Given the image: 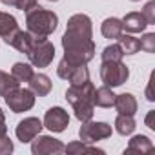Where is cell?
Returning a JSON list of instances; mask_svg holds the SVG:
<instances>
[{"instance_id":"d6986e66","label":"cell","mask_w":155,"mask_h":155,"mask_svg":"<svg viewBox=\"0 0 155 155\" xmlns=\"http://www.w3.org/2000/svg\"><path fill=\"white\" fill-rule=\"evenodd\" d=\"M135 128H137V124H135L133 115H122V113L117 115V119H115V130H117L119 135H124V137L131 135Z\"/></svg>"},{"instance_id":"52a82bcc","label":"cell","mask_w":155,"mask_h":155,"mask_svg":"<svg viewBox=\"0 0 155 155\" xmlns=\"http://www.w3.org/2000/svg\"><path fill=\"white\" fill-rule=\"evenodd\" d=\"M6 104L9 106V110L13 113H22V111H29L35 106V93L29 88H15L11 90L8 95H4Z\"/></svg>"},{"instance_id":"e0dca14e","label":"cell","mask_w":155,"mask_h":155,"mask_svg":"<svg viewBox=\"0 0 155 155\" xmlns=\"http://www.w3.org/2000/svg\"><path fill=\"white\" fill-rule=\"evenodd\" d=\"M101 33L104 38H119V35L122 33V20L115 18V17H110L106 18L102 24H101Z\"/></svg>"},{"instance_id":"6da1fadb","label":"cell","mask_w":155,"mask_h":155,"mask_svg":"<svg viewBox=\"0 0 155 155\" xmlns=\"http://www.w3.org/2000/svg\"><path fill=\"white\" fill-rule=\"evenodd\" d=\"M64 60L69 64H88L95 57L93 42V24L84 13L69 17L68 28L62 35Z\"/></svg>"},{"instance_id":"cb8c5ba5","label":"cell","mask_w":155,"mask_h":155,"mask_svg":"<svg viewBox=\"0 0 155 155\" xmlns=\"http://www.w3.org/2000/svg\"><path fill=\"white\" fill-rule=\"evenodd\" d=\"M101 57H102V60H122L124 53H122L119 44H110V46H106L102 49Z\"/></svg>"},{"instance_id":"5bb4252c","label":"cell","mask_w":155,"mask_h":155,"mask_svg":"<svg viewBox=\"0 0 155 155\" xmlns=\"http://www.w3.org/2000/svg\"><path fill=\"white\" fill-rule=\"evenodd\" d=\"M146 28H148V22H146L144 15L139 11L126 13L122 18V29H126L128 33H142Z\"/></svg>"},{"instance_id":"ffe728a7","label":"cell","mask_w":155,"mask_h":155,"mask_svg":"<svg viewBox=\"0 0 155 155\" xmlns=\"http://www.w3.org/2000/svg\"><path fill=\"white\" fill-rule=\"evenodd\" d=\"M117 40H119V46H120V49H122L124 55H135V53L140 51V42H139V38H135L133 35H124V33H120Z\"/></svg>"},{"instance_id":"836d02e7","label":"cell","mask_w":155,"mask_h":155,"mask_svg":"<svg viewBox=\"0 0 155 155\" xmlns=\"http://www.w3.org/2000/svg\"><path fill=\"white\" fill-rule=\"evenodd\" d=\"M131 2H139V0H131Z\"/></svg>"},{"instance_id":"83f0119b","label":"cell","mask_w":155,"mask_h":155,"mask_svg":"<svg viewBox=\"0 0 155 155\" xmlns=\"http://www.w3.org/2000/svg\"><path fill=\"white\" fill-rule=\"evenodd\" d=\"M35 6H38V0H20V4H18V8H17V9H20V11L28 13V11H29V9H33Z\"/></svg>"},{"instance_id":"ba28073f","label":"cell","mask_w":155,"mask_h":155,"mask_svg":"<svg viewBox=\"0 0 155 155\" xmlns=\"http://www.w3.org/2000/svg\"><path fill=\"white\" fill-rule=\"evenodd\" d=\"M111 133H113V128L108 122H93V120L82 122V126L79 130V137L86 144H95L99 140L110 139Z\"/></svg>"},{"instance_id":"1f68e13d","label":"cell","mask_w":155,"mask_h":155,"mask_svg":"<svg viewBox=\"0 0 155 155\" xmlns=\"http://www.w3.org/2000/svg\"><path fill=\"white\" fill-rule=\"evenodd\" d=\"M2 135H8V126H6V122H0V137Z\"/></svg>"},{"instance_id":"7a4b0ae2","label":"cell","mask_w":155,"mask_h":155,"mask_svg":"<svg viewBox=\"0 0 155 155\" xmlns=\"http://www.w3.org/2000/svg\"><path fill=\"white\" fill-rule=\"evenodd\" d=\"M95 86L91 84V81L81 84V86H69L66 91V101L71 104L75 117L81 122L91 120L93 113H95Z\"/></svg>"},{"instance_id":"3957f363","label":"cell","mask_w":155,"mask_h":155,"mask_svg":"<svg viewBox=\"0 0 155 155\" xmlns=\"http://www.w3.org/2000/svg\"><path fill=\"white\" fill-rule=\"evenodd\" d=\"M26 28L33 35L49 37L58 28V17H57V13H53L49 9L35 6L33 9H29L26 13Z\"/></svg>"},{"instance_id":"2e32d148","label":"cell","mask_w":155,"mask_h":155,"mask_svg":"<svg viewBox=\"0 0 155 155\" xmlns=\"http://www.w3.org/2000/svg\"><path fill=\"white\" fill-rule=\"evenodd\" d=\"M153 150V142L150 140V137L146 135H135L131 137L128 148L124 150V153H148Z\"/></svg>"},{"instance_id":"44dd1931","label":"cell","mask_w":155,"mask_h":155,"mask_svg":"<svg viewBox=\"0 0 155 155\" xmlns=\"http://www.w3.org/2000/svg\"><path fill=\"white\" fill-rule=\"evenodd\" d=\"M64 151L66 153H73V155H77V153H99V155H104V150L88 146L82 140H73V142H69L68 146H64Z\"/></svg>"},{"instance_id":"277c9868","label":"cell","mask_w":155,"mask_h":155,"mask_svg":"<svg viewBox=\"0 0 155 155\" xmlns=\"http://www.w3.org/2000/svg\"><path fill=\"white\" fill-rule=\"evenodd\" d=\"M26 55H28L31 66H35V68H48L53 62V58H55V46L48 40V37L33 35Z\"/></svg>"},{"instance_id":"9a60e30c","label":"cell","mask_w":155,"mask_h":155,"mask_svg":"<svg viewBox=\"0 0 155 155\" xmlns=\"http://www.w3.org/2000/svg\"><path fill=\"white\" fill-rule=\"evenodd\" d=\"M115 110L122 115H135L137 113V99L131 95V93H120V95H115V102H113Z\"/></svg>"},{"instance_id":"4316f807","label":"cell","mask_w":155,"mask_h":155,"mask_svg":"<svg viewBox=\"0 0 155 155\" xmlns=\"http://www.w3.org/2000/svg\"><path fill=\"white\" fill-rule=\"evenodd\" d=\"M13 140L8 137V135H2L0 137V155H9L13 151Z\"/></svg>"},{"instance_id":"4dcf8cb0","label":"cell","mask_w":155,"mask_h":155,"mask_svg":"<svg viewBox=\"0 0 155 155\" xmlns=\"http://www.w3.org/2000/svg\"><path fill=\"white\" fill-rule=\"evenodd\" d=\"M4 6H11V8H18V4H20V0H0Z\"/></svg>"},{"instance_id":"d6a6232c","label":"cell","mask_w":155,"mask_h":155,"mask_svg":"<svg viewBox=\"0 0 155 155\" xmlns=\"http://www.w3.org/2000/svg\"><path fill=\"white\" fill-rule=\"evenodd\" d=\"M0 122H6V115H4V111H2V108H0Z\"/></svg>"},{"instance_id":"603a6c76","label":"cell","mask_w":155,"mask_h":155,"mask_svg":"<svg viewBox=\"0 0 155 155\" xmlns=\"http://www.w3.org/2000/svg\"><path fill=\"white\" fill-rule=\"evenodd\" d=\"M18 86H20V82L15 79L13 75H9V73H6V71L0 69V97L8 95L11 90H15Z\"/></svg>"},{"instance_id":"ac0fdd59","label":"cell","mask_w":155,"mask_h":155,"mask_svg":"<svg viewBox=\"0 0 155 155\" xmlns=\"http://www.w3.org/2000/svg\"><path fill=\"white\" fill-rule=\"evenodd\" d=\"M93 102H95V106H99V108H111V106H113V102H115V93H113V88L101 86L99 90H95Z\"/></svg>"},{"instance_id":"7402d4cb","label":"cell","mask_w":155,"mask_h":155,"mask_svg":"<svg viewBox=\"0 0 155 155\" xmlns=\"http://www.w3.org/2000/svg\"><path fill=\"white\" fill-rule=\"evenodd\" d=\"M33 73H35L33 71V66L31 64H26V62H17L11 68V75L15 77L18 82H28L31 77H33Z\"/></svg>"},{"instance_id":"8fae6325","label":"cell","mask_w":155,"mask_h":155,"mask_svg":"<svg viewBox=\"0 0 155 155\" xmlns=\"http://www.w3.org/2000/svg\"><path fill=\"white\" fill-rule=\"evenodd\" d=\"M42 128H44V124H42L40 119H37V117H28V119H24V120L18 122L15 133H17V139H18L20 142H31V140L42 131Z\"/></svg>"},{"instance_id":"8992f818","label":"cell","mask_w":155,"mask_h":155,"mask_svg":"<svg viewBox=\"0 0 155 155\" xmlns=\"http://www.w3.org/2000/svg\"><path fill=\"white\" fill-rule=\"evenodd\" d=\"M57 75L60 77V79L68 81L71 86H81V84L90 81L88 64H69L64 58L57 66Z\"/></svg>"},{"instance_id":"5b68a950","label":"cell","mask_w":155,"mask_h":155,"mask_svg":"<svg viewBox=\"0 0 155 155\" xmlns=\"http://www.w3.org/2000/svg\"><path fill=\"white\" fill-rule=\"evenodd\" d=\"M130 79V68L122 60H102L101 64V81L108 88L122 86Z\"/></svg>"},{"instance_id":"4fadbf2b","label":"cell","mask_w":155,"mask_h":155,"mask_svg":"<svg viewBox=\"0 0 155 155\" xmlns=\"http://www.w3.org/2000/svg\"><path fill=\"white\" fill-rule=\"evenodd\" d=\"M28 84H29V90H31L37 97H46V95H49V91H51V88H53L51 79H49L48 75H44V73H33V77L28 81Z\"/></svg>"},{"instance_id":"9c48e42d","label":"cell","mask_w":155,"mask_h":155,"mask_svg":"<svg viewBox=\"0 0 155 155\" xmlns=\"http://www.w3.org/2000/svg\"><path fill=\"white\" fill-rule=\"evenodd\" d=\"M31 153L33 155H57V153H64V144L51 137V135H37L33 139L31 144Z\"/></svg>"},{"instance_id":"f1b7e54d","label":"cell","mask_w":155,"mask_h":155,"mask_svg":"<svg viewBox=\"0 0 155 155\" xmlns=\"http://www.w3.org/2000/svg\"><path fill=\"white\" fill-rule=\"evenodd\" d=\"M144 122H146V126H148L150 130H155V111H153V110H151V111H148V115H146Z\"/></svg>"},{"instance_id":"e575fe53","label":"cell","mask_w":155,"mask_h":155,"mask_svg":"<svg viewBox=\"0 0 155 155\" xmlns=\"http://www.w3.org/2000/svg\"><path fill=\"white\" fill-rule=\"evenodd\" d=\"M49 2H57V0H49Z\"/></svg>"},{"instance_id":"f546056e","label":"cell","mask_w":155,"mask_h":155,"mask_svg":"<svg viewBox=\"0 0 155 155\" xmlns=\"http://www.w3.org/2000/svg\"><path fill=\"white\" fill-rule=\"evenodd\" d=\"M146 99H148L150 102H153V101H155V97H153V93H151V79H150L148 88H146Z\"/></svg>"},{"instance_id":"30bf717a","label":"cell","mask_w":155,"mask_h":155,"mask_svg":"<svg viewBox=\"0 0 155 155\" xmlns=\"http://www.w3.org/2000/svg\"><path fill=\"white\" fill-rule=\"evenodd\" d=\"M42 124H44V128H48L49 131L60 133V131H64V130L69 126V115H68V111H66L64 108L53 106V108H49V110L46 111Z\"/></svg>"},{"instance_id":"484cf974","label":"cell","mask_w":155,"mask_h":155,"mask_svg":"<svg viewBox=\"0 0 155 155\" xmlns=\"http://www.w3.org/2000/svg\"><path fill=\"white\" fill-rule=\"evenodd\" d=\"M140 13L144 15V18H146V22H148V26H155V0L148 2Z\"/></svg>"},{"instance_id":"d4e9b609","label":"cell","mask_w":155,"mask_h":155,"mask_svg":"<svg viewBox=\"0 0 155 155\" xmlns=\"http://www.w3.org/2000/svg\"><path fill=\"white\" fill-rule=\"evenodd\" d=\"M140 49L146 53H155V33H146L140 40Z\"/></svg>"},{"instance_id":"7c38bea8","label":"cell","mask_w":155,"mask_h":155,"mask_svg":"<svg viewBox=\"0 0 155 155\" xmlns=\"http://www.w3.org/2000/svg\"><path fill=\"white\" fill-rule=\"evenodd\" d=\"M18 29H20L18 22H17V18L13 15L0 11V37L4 38L6 44H11V40H13V37L17 35Z\"/></svg>"}]
</instances>
